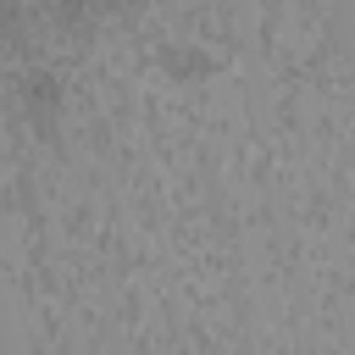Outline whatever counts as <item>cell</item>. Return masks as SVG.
Instances as JSON below:
<instances>
[{
  "mask_svg": "<svg viewBox=\"0 0 355 355\" xmlns=\"http://www.w3.org/2000/svg\"><path fill=\"white\" fill-rule=\"evenodd\" d=\"M33 39V11L28 0H0V55H22Z\"/></svg>",
  "mask_w": 355,
  "mask_h": 355,
  "instance_id": "cell-3",
  "label": "cell"
},
{
  "mask_svg": "<svg viewBox=\"0 0 355 355\" xmlns=\"http://www.w3.org/2000/svg\"><path fill=\"white\" fill-rule=\"evenodd\" d=\"M139 0H89V11L100 17V22H111V17H122V11H133Z\"/></svg>",
  "mask_w": 355,
  "mask_h": 355,
  "instance_id": "cell-4",
  "label": "cell"
},
{
  "mask_svg": "<svg viewBox=\"0 0 355 355\" xmlns=\"http://www.w3.org/2000/svg\"><path fill=\"white\" fill-rule=\"evenodd\" d=\"M155 61H161V72H166L178 89H194V83H205V78L222 67V61H216V50H211V44H200V39H166Z\"/></svg>",
  "mask_w": 355,
  "mask_h": 355,
  "instance_id": "cell-2",
  "label": "cell"
},
{
  "mask_svg": "<svg viewBox=\"0 0 355 355\" xmlns=\"http://www.w3.org/2000/svg\"><path fill=\"white\" fill-rule=\"evenodd\" d=\"M6 100H11V116H17L33 139H55L61 122H67V100H72V94H67V78H61L55 61H22V67L11 72Z\"/></svg>",
  "mask_w": 355,
  "mask_h": 355,
  "instance_id": "cell-1",
  "label": "cell"
}]
</instances>
